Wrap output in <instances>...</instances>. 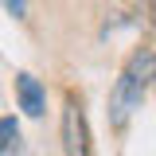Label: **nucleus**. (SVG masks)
Listing matches in <instances>:
<instances>
[{"label":"nucleus","instance_id":"1","mask_svg":"<svg viewBox=\"0 0 156 156\" xmlns=\"http://www.w3.org/2000/svg\"><path fill=\"white\" fill-rule=\"evenodd\" d=\"M156 78V55L152 51H136L129 62H125V70L121 78L113 82V90H109V125L121 129L129 113H133L136 105H140V98H144V86Z\"/></svg>","mask_w":156,"mask_h":156},{"label":"nucleus","instance_id":"2","mask_svg":"<svg viewBox=\"0 0 156 156\" xmlns=\"http://www.w3.org/2000/svg\"><path fill=\"white\" fill-rule=\"evenodd\" d=\"M62 152L66 156H90V129H86V113L74 94L62 101Z\"/></svg>","mask_w":156,"mask_h":156},{"label":"nucleus","instance_id":"3","mask_svg":"<svg viewBox=\"0 0 156 156\" xmlns=\"http://www.w3.org/2000/svg\"><path fill=\"white\" fill-rule=\"evenodd\" d=\"M16 101H20V109H23L27 117H43L47 94H43V86H39L35 74H27V70H20V74H16Z\"/></svg>","mask_w":156,"mask_h":156},{"label":"nucleus","instance_id":"4","mask_svg":"<svg viewBox=\"0 0 156 156\" xmlns=\"http://www.w3.org/2000/svg\"><path fill=\"white\" fill-rule=\"evenodd\" d=\"M16 140H20V125H16V117H0V156L8 152Z\"/></svg>","mask_w":156,"mask_h":156},{"label":"nucleus","instance_id":"5","mask_svg":"<svg viewBox=\"0 0 156 156\" xmlns=\"http://www.w3.org/2000/svg\"><path fill=\"white\" fill-rule=\"evenodd\" d=\"M0 4H4V12H8V16H16V20L27 16V0H0Z\"/></svg>","mask_w":156,"mask_h":156}]
</instances>
